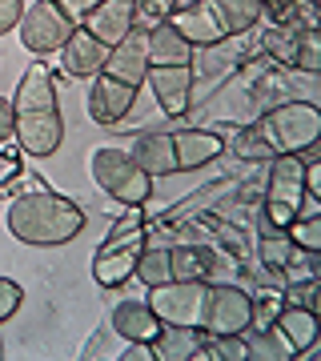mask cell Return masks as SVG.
Masks as SVG:
<instances>
[{"label": "cell", "mask_w": 321, "mask_h": 361, "mask_svg": "<svg viewBox=\"0 0 321 361\" xmlns=\"http://www.w3.org/2000/svg\"><path fill=\"white\" fill-rule=\"evenodd\" d=\"M13 116H16V145L28 157H52L64 141V116L61 97L49 65H28L20 85L13 92Z\"/></svg>", "instance_id": "1"}, {"label": "cell", "mask_w": 321, "mask_h": 361, "mask_svg": "<svg viewBox=\"0 0 321 361\" xmlns=\"http://www.w3.org/2000/svg\"><path fill=\"white\" fill-rule=\"evenodd\" d=\"M4 225L25 245L56 249L85 229V213H80L77 201H68L61 193H49V189H37V193H20L8 205Z\"/></svg>", "instance_id": "2"}, {"label": "cell", "mask_w": 321, "mask_h": 361, "mask_svg": "<svg viewBox=\"0 0 321 361\" xmlns=\"http://www.w3.org/2000/svg\"><path fill=\"white\" fill-rule=\"evenodd\" d=\"M141 249H145V213L141 205H125V213L113 221L101 249L92 253V281L101 289H121L137 269Z\"/></svg>", "instance_id": "3"}, {"label": "cell", "mask_w": 321, "mask_h": 361, "mask_svg": "<svg viewBox=\"0 0 321 361\" xmlns=\"http://www.w3.org/2000/svg\"><path fill=\"white\" fill-rule=\"evenodd\" d=\"M253 129H257L261 141L269 145L273 157L305 153V149H313V145L321 141V113L309 101H289V104L269 109Z\"/></svg>", "instance_id": "4"}, {"label": "cell", "mask_w": 321, "mask_h": 361, "mask_svg": "<svg viewBox=\"0 0 321 361\" xmlns=\"http://www.w3.org/2000/svg\"><path fill=\"white\" fill-rule=\"evenodd\" d=\"M89 165H92V180L121 205H145L149 193H153V177L125 149H97L89 157Z\"/></svg>", "instance_id": "5"}, {"label": "cell", "mask_w": 321, "mask_h": 361, "mask_svg": "<svg viewBox=\"0 0 321 361\" xmlns=\"http://www.w3.org/2000/svg\"><path fill=\"white\" fill-rule=\"evenodd\" d=\"M301 169H305V161L297 153L273 157L269 180H265V225L269 229H285L293 217H301V205H305Z\"/></svg>", "instance_id": "6"}, {"label": "cell", "mask_w": 321, "mask_h": 361, "mask_svg": "<svg viewBox=\"0 0 321 361\" xmlns=\"http://www.w3.org/2000/svg\"><path fill=\"white\" fill-rule=\"evenodd\" d=\"M197 329L217 334V337L249 334L253 329V297L245 293V289H237V285H209Z\"/></svg>", "instance_id": "7"}, {"label": "cell", "mask_w": 321, "mask_h": 361, "mask_svg": "<svg viewBox=\"0 0 321 361\" xmlns=\"http://www.w3.org/2000/svg\"><path fill=\"white\" fill-rule=\"evenodd\" d=\"M73 28L77 25H73L52 0H37L32 8L20 13L16 32H20V44H25L32 56H49V52H61V44L73 37Z\"/></svg>", "instance_id": "8"}, {"label": "cell", "mask_w": 321, "mask_h": 361, "mask_svg": "<svg viewBox=\"0 0 321 361\" xmlns=\"http://www.w3.org/2000/svg\"><path fill=\"white\" fill-rule=\"evenodd\" d=\"M209 281H165L149 289V310L161 317V325H201Z\"/></svg>", "instance_id": "9"}, {"label": "cell", "mask_w": 321, "mask_h": 361, "mask_svg": "<svg viewBox=\"0 0 321 361\" xmlns=\"http://www.w3.org/2000/svg\"><path fill=\"white\" fill-rule=\"evenodd\" d=\"M145 85L153 89L157 109L165 116H185L189 113V92H193V68L189 65H149Z\"/></svg>", "instance_id": "10"}, {"label": "cell", "mask_w": 321, "mask_h": 361, "mask_svg": "<svg viewBox=\"0 0 321 361\" xmlns=\"http://www.w3.org/2000/svg\"><path fill=\"white\" fill-rule=\"evenodd\" d=\"M104 77L121 80V85H133L141 89L145 77H149V52H145V28H133L125 40H116L109 56H104Z\"/></svg>", "instance_id": "11"}, {"label": "cell", "mask_w": 321, "mask_h": 361, "mask_svg": "<svg viewBox=\"0 0 321 361\" xmlns=\"http://www.w3.org/2000/svg\"><path fill=\"white\" fill-rule=\"evenodd\" d=\"M89 116L97 121V125H116V121H125L128 113H133V104H137V89L133 85H121V80L104 77V73H97L89 85Z\"/></svg>", "instance_id": "12"}, {"label": "cell", "mask_w": 321, "mask_h": 361, "mask_svg": "<svg viewBox=\"0 0 321 361\" xmlns=\"http://www.w3.org/2000/svg\"><path fill=\"white\" fill-rule=\"evenodd\" d=\"M133 16H137L133 0H101V4H97L85 20H80V28H85V32H92L104 49H113L116 40H125L128 32L137 28V25H133Z\"/></svg>", "instance_id": "13"}, {"label": "cell", "mask_w": 321, "mask_h": 361, "mask_svg": "<svg viewBox=\"0 0 321 361\" xmlns=\"http://www.w3.org/2000/svg\"><path fill=\"white\" fill-rule=\"evenodd\" d=\"M169 25L177 28L193 49H209V44L225 40V28H221V20H217V13H213L209 0H197L189 8H177V13L169 16Z\"/></svg>", "instance_id": "14"}, {"label": "cell", "mask_w": 321, "mask_h": 361, "mask_svg": "<svg viewBox=\"0 0 321 361\" xmlns=\"http://www.w3.org/2000/svg\"><path fill=\"white\" fill-rule=\"evenodd\" d=\"M104 56H109V49H104L101 40L92 37V32H85V28H73V37L61 44V65L68 77H97L104 68Z\"/></svg>", "instance_id": "15"}, {"label": "cell", "mask_w": 321, "mask_h": 361, "mask_svg": "<svg viewBox=\"0 0 321 361\" xmlns=\"http://www.w3.org/2000/svg\"><path fill=\"white\" fill-rule=\"evenodd\" d=\"M225 153V141L221 133H209V129H181L173 133V157H177V173H193V169L209 165Z\"/></svg>", "instance_id": "16"}, {"label": "cell", "mask_w": 321, "mask_h": 361, "mask_svg": "<svg viewBox=\"0 0 321 361\" xmlns=\"http://www.w3.org/2000/svg\"><path fill=\"white\" fill-rule=\"evenodd\" d=\"M273 325H277V334L289 341V349H293V357H305L309 349L317 345V313L301 310V305H293V301H285L281 310H277V317H273Z\"/></svg>", "instance_id": "17"}, {"label": "cell", "mask_w": 321, "mask_h": 361, "mask_svg": "<svg viewBox=\"0 0 321 361\" xmlns=\"http://www.w3.org/2000/svg\"><path fill=\"white\" fill-rule=\"evenodd\" d=\"M153 361H197L201 357V329L197 325H161V334L149 341Z\"/></svg>", "instance_id": "18"}, {"label": "cell", "mask_w": 321, "mask_h": 361, "mask_svg": "<svg viewBox=\"0 0 321 361\" xmlns=\"http://www.w3.org/2000/svg\"><path fill=\"white\" fill-rule=\"evenodd\" d=\"M128 157L149 173V177H173L177 173V157H173V133H141Z\"/></svg>", "instance_id": "19"}, {"label": "cell", "mask_w": 321, "mask_h": 361, "mask_svg": "<svg viewBox=\"0 0 321 361\" xmlns=\"http://www.w3.org/2000/svg\"><path fill=\"white\" fill-rule=\"evenodd\" d=\"M113 329L133 345H149L161 334V317L149 310V301H121L113 310Z\"/></svg>", "instance_id": "20"}, {"label": "cell", "mask_w": 321, "mask_h": 361, "mask_svg": "<svg viewBox=\"0 0 321 361\" xmlns=\"http://www.w3.org/2000/svg\"><path fill=\"white\" fill-rule=\"evenodd\" d=\"M145 52H149V65H193V44L169 20L145 28Z\"/></svg>", "instance_id": "21"}, {"label": "cell", "mask_w": 321, "mask_h": 361, "mask_svg": "<svg viewBox=\"0 0 321 361\" xmlns=\"http://www.w3.org/2000/svg\"><path fill=\"white\" fill-rule=\"evenodd\" d=\"M213 4V13H217L221 28H225V37H237V32H249V28L261 20V0H209Z\"/></svg>", "instance_id": "22"}, {"label": "cell", "mask_w": 321, "mask_h": 361, "mask_svg": "<svg viewBox=\"0 0 321 361\" xmlns=\"http://www.w3.org/2000/svg\"><path fill=\"white\" fill-rule=\"evenodd\" d=\"M169 265H173V281H209L213 257H209V249L177 245V249H169Z\"/></svg>", "instance_id": "23"}, {"label": "cell", "mask_w": 321, "mask_h": 361, "mask_svg": "<svg viewBox=\"0 0 321 361\" xmlns=\"http://www.w3.org/2000/svg\"><path fill=\"white\" fill-rule=\"evenodd\" d=\"M245 349H249L253 361H289L293 357V349H289V341L277 334V325H261V329L245 341Z\"/></svg>", "instance_id": "24"}, {"label": "cell", "mask_w": 321, "mask_h": 361, "mask_svg": "<svg viewBox=\"0 0 321 361\" xmlns=\"http://www.w3.org/2000/svg\"><path fill=\"white\" fill-rule=\"evenodd\" d=\"M133 277H141L149 289L153 285H165V281H173V265H169V249H161V245H145L141 249V257H137V269H133Z\"/></svg>", "instance_id": "25"}, {"label": "cell", "mask_w": 321, "mask_h": 361, "mask_svg": "<svg viewBox=\"0 0 321 361\" xmlns=\"http://www.w3.org/2000/svg\"><path fill=\"white\" fill-rule=\"evenodd\" d=\"M285 237H289V245L301 249V253H321V213L293 217L285 225Z\"/></svg>", "instance_id": "26"}, {"label": "cell", "mask_w": 321, "mask_h": 361, "mask_svg": "<svg viewBox=\"0 0 321 361\" xmlns=\"http://www.w3.org/2000/svg\"><path fill=\"white\" fill-rule=\"evenodd\" d=\"M293 32H297L293 68H301V73H317L321 68V37H317V28H293Z\"/></svg>", "instance_id": "27"}, {"label": "cell", "mask_w": 321, "mask_h": 361, "mask_svg": "<svg viewBox=\"0 0 321 361\" xmlns=\"http://www.w3.org/2000/svg\"><path fill=\"white\" fill-rule=\"evenodd\" d=\"M133 8H137L133 25L153 28V25H161V20H169V16L177 13V0H133Z\"/></svg>", "instance_id": "28"}, {"label": "cell", "mask_w": 321, "mask_h": 361, "mask_svg": "<svg viewBox=\"0 0 321 361\" xmlns=\"http://www.w3.org/2000/svg\"><path fill=\"white\" fill-rule=\"evenodd\" d=\"M261 44H265V52L277 56L281 65H293V52H297V32L293 28H289V32H285V28H273V32H265Z\"/></svg>", "instance_id": "29"}, {"label": "cell", "mask_w": 321, "mask_h": 361, "mask_svg": "<svg viewBox=\"0 0 321 361\" xmlns=\"http://www.w3.org/2000/svg\"><path fill=\"white\" fill-rule=\"evenodd\" d=\"M233 149H237V157H245V161H273L269 145L257 137L253 125H249V129H237V141H233Z\"/></svg>", "instance_id": "30"}, {"label": "cell", "mask_w": 321, "mask_h": 361, "mask_svg": "<svg viewBox=\"0 0 321 361\" xmlns=\"http://www.w3.org/2000/svg\"><path fill=\"white\" fill-rule=\"evenodd\" d=\"M20 301H25V289H20L13 277H0V325L20 310Z\"/></svg>", "instance_id": "31"}, {"label": "cell", "mask_w": 321, "mask_h": 361, "mask_svg": "<svg viewBox=\"0 0 321 361\" xmlns=\"http://www.w3.org/2000/svg\"><path fill=\"white\" fill-rule=\"evenodd\" d=\"M285 305L281 293H265V297H253V325L261 329V325H273V317H277V310Z\"/></svg>", "instance_id": "32"}, {"label": "cell", "mask_w": 321, "mask_h": 361, "mask_svg": "<svg viewBox=\"0 0 321 361\" xmlns=\"http://www.w3.org/2000/svg\"><path fill=\"white\" fill-rule=\"evenodd\" d=\"M52 4H56V8H61V13L73 20V25H80V20H85V16H89L97 4H101V0H52Z\"/></svg>", "instance_id": "33"}, {"label": "cell", "mask_w": 321, "mask_h": 361, "mask_svg": "<svg viewBox=\"0 0 321 361\" xmlns=\"http://www.w3.org/2000/svg\"><path fill=\"white\" fill-rule=\"evenodd\" d=\"M20 13H25V0H0V37L20 25Z\"/></svg>", "instance_id": "34"}, {"label": "cell", "mask_w": 321, "mask_h": 361, "mask_svg": "<svg viewBox=\"0 0 321 361\" xmlns=\"http://www.w3.org/2000/svg\"><path fill=\"white\" fill-rule=\"evenodd\" d=\"M16 133V116H13V97H0V149L13 141Z\"/></svg>", "instance_id": "35"}, {"label": "cell", "mask_w": 321, "mask_h": 361, "mask_svg": "<svg viewBox=\"0 0 321 361\" xmlns=\"http://www.w3.org/2000/svg\"><path fill=\"white\" fill-rule=\"evenodd\" d=\"M20 157L16 153H4V149H0V189H4V185H13L16 177H20Z\"/></svg>", "instance_id": "36"}]
</instances>
